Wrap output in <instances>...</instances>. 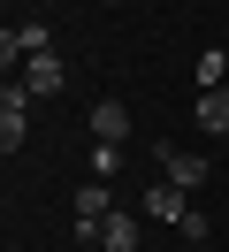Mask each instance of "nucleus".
I'll return each instance as SVG.
<instances>
[{"instance_id":"obj_8","label":"nucleus","mask_w":229,"mask_h":252,"mask_svg":"<svg viewBox=\"0 0 229 252\" xmlns=\"http://www.w3.org/2000/svg\"><path fill=\"white\" fill-rule=\"evenodd\" d=\"M107 214H115V191H107L99 176H92V184L76 191V229H92V221H107Z\"/></svg>"},{"instance_id":"obj_1","label":"nucleus","mask_w":229,"mask_h":252,"mask_svg":"<svg viewBox=\"0 0 229 252\" xmlns=\"http://www.w3.org/2000/svg\"><path fill=\"white\" fill-rule=\"evenodd\" d=\"M23 138H31V92H23V77H8V92H0V153H23Z\"/></svg>"},{"instance_id":"obj_10","label":"nucleus","mask_w":229,"mask_h":252,"mask_svg":"<svg viewBox=\"0 0 229 252\" xmlns=\"http://www.w3.org/2000/svg\"><path fill=\"white\" fill-rule=\"evenodd\" d=\"M222 84H229V54H198V92H222Z\"/></svg>"},{"instance_id":"obj_7","label":"nucleus","mask_w":229,"mask_h":252,"mask_svg":"<svg viewBox=\"0 0 229 252\" xmlns=\"http://www.w3.org/2000/svg\"><path fill=\"white\" fill-rule=\"evenodd\" d=\"M92 145H130V107L122 99H99L92 107Z\"/></svg>"},{"instance_id":"obj_4","label":"nucleus","mask_w":229,"mask_h":252,"mask_svg":"<svg viewBox=\"0 0 229 252\" xmlns=\"http://www.w3.org/2000/svg\"><path fill=\"white\" fill-rule=\"evenodd\" d=\"M15 77H23V92H31V99H54L61 84H69V62H61V54H31Z\"/></svg>"},{"instance_id":"obj_9","label":"nucleus","mask_w":229,"mask_h":252,"mask_svg":"<svg viewBox=\"0 0 229 252\" xmlns=\"http://www.w3.org/2000/svg\"><path fill=\"white\" fill-rule=\"evenodd\" d=\"M198 130H229V84L222 92H198Z\"/></svg>"},{"instance_id":"obj_2","label":"nucleus","mask_w":229,"mask_h":252,"mask_svg":"<svg viewBox=\"0 0 229 252\" xmlns=\"http://www.w3.org/2000/svg\"><path fill=\"white\" fill-rule=\"evenodd\" d=\"M153 160H161V176H168V184H176V191H206V153H191V145H153Z\"/></svg>"},{"instance_id":"obj_6","label":"nucleus","mask_w":229,"mask_h":252,"mask_svg":"<svg viewBox=\"0 0 229 252\" xmlns=\"http://www.w3.org/2000/svg\"><path fill=\"white\" fill-rule=\"evenodd\" d=\"M31 54H54V38H46V23H8L0 31V62H31Z\"/></svg>"},{"instance_id":"obj_5","label":"nucleus","mask_w":229,"mask_h":252,"mask_svg":"<svg viewBox=\"0 0 229 252\" xmlns=\"http://www.w3.org/2000/svg\"><path fill=\"white\" fill-rule=\"evenodd\" d=\"M76 245H99V252H137V214H107L92 229H76Z\"/></svg>"},{"instance_id":"obj_11","label":"nucleus","mask_w":229,"mask_h":252,"mask_svg":"<svg viewBox=\"0 0 229 252\" xmlns=\"http://www.w3.org/2000/svg\"><path fill=\"white\" fill-rule=\"evenodd\" d=\"M122 168V145H92V176H99V184H107V176H115Z\"/></svg>"},{"instance_id":"obj_3","label":"nucleus","mask_w":229,"mask_h":252,"mask_svg":"<svg viewBox=\"0 0 229 252\" xmlns=\"http://www.w3.org/2000/svg\"><path fill=\"white\" fill-rule=\"evenodd\" d=\"M137 206H145V221H168V229H183V221H191V199H183V191L168 184V176L137 191Z\"/></svg>"}]
</instances>
